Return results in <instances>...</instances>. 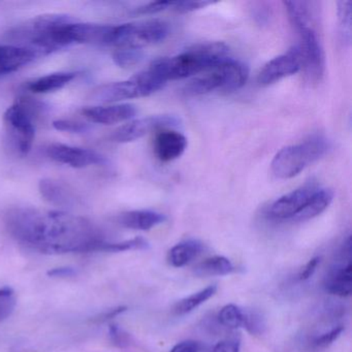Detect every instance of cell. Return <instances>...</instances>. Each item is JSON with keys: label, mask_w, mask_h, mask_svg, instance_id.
<instances>
[{"label": "cell", "mask_w": 352, "mask_h": 352, "mask_svg": "<svg viewBox=\"0 0 352 352\" xmlns=\"http://www.w3.org/2000/svg\"><path fill=\"white\" fill-rule=\"evenodd\" d=\"M5 221L18 243L46 254L98 252L109 242L104 230L91 220L67 212L14 208Z\"/></svg>", "instance_id": "1"}, {"label": "cell", "mask_w": 352, "mask_h": 352, "mask_svg": "<svg viewBox=\"0 0 352 352\" xmlns=\"http://www.w3.org/2000/svg\"><path fill=\"white\" fill-rule=\"evenodd\" d=\"M230 48L224 43L197 45L185 52L162 58V69L168 81L186 79L204 73L228 58Z\"/></svg>", "instance_id": "2"}, {"label": "cell", "mask_w": 352, "mask_h": 352, "mask_svg": "<svg viewBox=\"0 0 352 352\" xmlns=\"http://www.w3.org/2000/svg\"><path fill=\"white\" fill-rule=\"evenodd\" d=\"M248 78V67L241 61L228 57L191 80L185 86L184 94L197 96L215 91H236L246 84Z\"/></svg>", "instance_id": "3"}, {"label": "cell", "mask_w": 352, "mask_h": 352, "mask_svg": "<svg viewBox=\"0 0 352 352\" xmlns=\"http://www.w3.org/2000/svg\"><path fill=\"white\" fill-rule=\"evenodd\" d=\"M329 149V142L320 135L282 148L272 162V174L281 180L294 178L324 156Z\"/></svg>", "instance_id": "4"}, {"label": "cell", "mask_w": 352, "mask_h": 352, "mask_svg": "<svg viewBox=\"0 0 352 352\" xmlns=\"http://www.w3.org/2000/svg\"><path fill=\"white\" fill-rule=\"evenodd\" d=\"M41 109L42 104L38 102L22 100L10 107L3 115L8 131L14 140L18 151L23 155L32 150L36 138L34 115L38 114Z\"/></svg>", "instance_id": "5"}, {"label": "cell", "mask_w": 352, "mask_h": 352, "mask_svg": "<svg viewBox=\"0 0 352 352\" xmlns=\"http://www.w3.org/2000/svg\"><path fill=\"white\" fill-rule=\"evenodd\" d=\"M170 25L162 20H151L142 23L116 25L112 46L125 48H143L148 45L160 44L170 36Z\"/></svg>", "instance_id": "6"}, {"label": "cell", "mask_w": 352, "mask_h": 352, "mask_svg": "<svg viewBox=\"0 0 352 352\" xmlns=\"http://www.w3.org/2000/svg\"><path fill=\"white\" fill-rule=\"evenodd\" d=\"M178 125H180V120L170 115L146 117L119 127L110 135V140L114 143H131L141 139L151 131L172 129Z\"/></svg>", "instance_id": "7"}, {"label": "cell", "mask_w": 352, "mask_h": 352, "mask_svg": "<svg viewBox=\"0 0 352 352\" xmlns=\"http://www.w3.org/2000/svg\"><path fill=\"white\" fill-rule=\"evenodd\" d=\"M296 32L300 36L298 47L302 56V67H305L311 79L317 81L322 77L325 69L324 52L318 34L313 26L300 28Z\"/></svg>", "instance_id": "8"}, {"label": "cell", "mask_w": 352, "mask_h": 352, "mask_svg": "<svg viewBox=\"0 0 352 352\" xmlns=\"http://www.w3.org/2000/svg\"><path fill=\"white\" fill-rule=\"evenodd\" d=\"M302 67L300 49L294 46L285 54L279 55L265 63L257 76V82L261 86L273 85L284 78L296 75Z\"/></svg>", "instance_id": "9"}, {"label": "cell", "mask_w": 352, "mask_h": 352, "mask_svg": "<svg viewBox=\"0 0 352 352\" xmlns=\"http://www.w3.org/2000/svg\"><path fill=\"white\" fill-rule=\"evenodd\" d=\"M46 153L54 162L74 168H84L107 164V158L94 150L74 147L65 144H51L47 148Z\"/></svg>", "instance_id": "10"}, {"label": "cell", "mask_w": 352, "mask_h": 352, "mask_svg": "<svg viewBox=\"0 0 352 352\" xmlns=\"http://www.w3.org/2000/svg\"><path fill=\"white\" fill-rule=\"evenodd\" d=\"M318 189L314 183H308L304 186L290 191L276 199L267 210V215L272 219L292 220L296 217L308 203L313 193Z\"/></svg>", "instance_id": "11"}, {"label": "cell", "mask_w": 352, "mask_h": 352, "mask_svg": "<svg viewBox=\"0 0 352 352\" xmlns=\"http://www.w3.org/2000/svg\"><path fill=\"white\" fill-rule=\"evenodd\" d=\"M145 96H149V94L135 77L100 86L91 92V100L100 102H116Z\"/></svg>", "instance_id": "12"}, {"label": "cell", "mask_w": 352, "mask_h": 352, "mask_svg": "<svg viewBox=\"0 0 352 352\" xmlns=\"http://www.w3.org/2000/svg\"><path fill=\"white\" fill-rule=\"evenodd\" d=\"M187 144V139L182 133L173 129H162L154 140V151L162 162H173L184 153Z\"/></svg>", "instance_id": "13"}, {"label": "cell", "mask_w": 352, "mask_h": 352, "mask_svg": "<svg viewBox=\"0 0 352 352\" xmlns=\"http://www.w3.org/2000/svg\"><path fill=\"white\" fill-rule=\"evenodd\" d=\"M137 108L133 104H122L84 109L83 115L91 122L112 125L131 120L137 115Z\"/></svg>", "instance_id": "14"}, {"label": "cell", "mask_w": 352, "mask_h": 352, "mask_svg": "<svg viewBox=\"0 0 352 352\" xmlns=\"http://www.w3.org/2000/svg\"><path fill=\"white\" fill-rule=\"evenodd\" d=\"M38 56L32 49L17 45H0V77L15 73Z\"/></svg>", "instance_id": "15"}, {"label": "cell", "mask_w": 352, "mask_h": 352, "mask_svg": "<svg viewBox=\"0 0 352 352\" xmlns=\"http://www.w3.org/2000/svg\"><path fill=\"white\" fill-rule=\"evenodd\" d=\"M38 189L42 197L53 205L72 207L79 201V197L74 189L54 179H43L38 183Z\"/></svg>", "instance_id": "16"}, {"label": "cell", "mask_w": 352, "mask_h": 352, "mask_svg": "<svg viewBox=\"0 0 352 352\" xmlns=\"http://www.w3.org/2000/svg\"><path fill=\"white\" fill-rule=\"evenodd\" d=\"M164 214L151 210H135L119 214L116 221L121 226L129 230H149L166 221Z\"/></svg>", "instance_id": "17"}, {"label": "cell", "mask_w": 352, "mask_h": 352, "mask_svg": "<svg viewBox=\"0 0 352 352\" xmlns=\"http://www.w3.org/2000/svg\"><path fill=\"white\" fill-rule=\"evenodd\" d=\"M324 287L329 294L340 298L349 296L352 292V265H336L325 278Z\"/></svg>", "instance_id": "18"}, {"label": "cell", "mask_w": 352, "mask_h": 352, "mask_svg": "<svg viewBox=\"0 0 352 352\" xmlns=\"http://www.w3.org/2000/svg\"><path fill=\"white\" fill-rule=\"evenodd\" d=\"M333 197H335V193L331 189H317L313 193L306 206L302 208V211L296 217L292 218V221L302 222L317 217V216L323 213L333 203Z\"/></svg>", "instance_id": "19"}, {"label": "cell", "mask_w": 352, "mask_h": 352, "mask_svg": "<svg viewBox=\"0 0 352 352\" xmlns=\"http://www.w3.org/2000/svg\"><path fill=\"white\" fill-rule=\"evenodd\" d=\"M204 247L199 241L188 240L175 245L168 255V261L170 265L174 267H182L197 258Z\"/></svg>", "instance_id": "20"}, {"label": "cell", "mask_w": 352, "mask_h": 352, "mask_svg": "<svg viewBox=\"0 0 352 352\" xmlns=\"http://www.w3.org/2000/svg\"><path fill=\"white\" fill-rule=\"evenodd\" d=\"M76 78L75 73H54L38 78L28 84V89L34 94H50L63 89Z\"/></svg>", "instance_id": "21"}, {"label": "cell", "mask_w": 352, "mask_h": 352, "mask_svg": "<svg viewBox=\"0 0 352 352\" xmlns=\"http://www.w3.org/2000/svg\"><path fill=\"white\" fill-rule=\"evenodd\" d=\"M288 18L292 22V26L296 30L300 28L312 26L313 18H314L315 3L310 1H284Z\"/></svg>", "instance_id": "22"}, {"label": "cell", "mask_w": 352, "mask_h": 352, "mask_svg": "<svg viewBox=\"0 0 352 352\" xmlns=\"http://www.w3.org/2000/svg\"><path fill=\"white\" fill-rule=\"evenodd\" d=\"M236 267L230 259L224 256L210 257L199 263L195 267V275L199 277H214V276H228L234 273Z\"/></svg>", "instance_id": "23"}, {"label": "cell", "mask_w": 352, "mask_h": 352, "mask_svg": "<svg viewBox=\"0 0 352 352\" xmlns=\"http://www.w3.org/2000/svg\"><path fill=\"white\" fill-rule=\"evenodd\" d=\"M216 292H217V286H208V287L204 288V289L199 290V292H195V294H192L191 296L179 300V302L175 305L173 312L176 315H185L187 314V313H190L191 311L195 310L197 307L201 306L204 302L210 300V298L216 294Z\"/></svg>", "instance_id": "24"}, {"label": "cell", "mask_w": 352, "mask_h": 352, "mask_svg": "<svg viewBox=\"0 0 352 352\" xmlns=\"http://www.w3.org/2000/svg\"><path fill=\"white\" fill-rule=\"evenodd\" d=\"M145 56L143 49L135 47L119 48L113 53V60L115 65L122 69H129L139 65Z\"/></svg>", "instance_id": "25"}, {"label": "cell", "mask_w": 352, "mask_h": 352, "mask_svg": "<svg viewBox=\"0 0 352 352\" xmlns=\"http://www.w3.org/2000/svg\"><path fill=\"white\" fill-rule=\"evenodd\" d=\"M218 320L228 329H239L244 324V310L234 304L226 305L218 314Z\"/></svg>", "instance_id": "26"}, {"label": "cell", "mask_w": 352, "mask_h": 352, "mask_svg": "<svg viewBox=\"0 0 352 352\" xmlns=\"http://www.w3.org/2000/svg\"><path fill=\"white\" fill-rule=\"evenodd\" d=\"M338 15H339L340 28L345 42H350L351 38V1H340L338 3Z\"/></svg>", "instance_id": "27"}, {"label": "cell", "mask_w": 352, "mask_h": 352, "mask_svg": "<svg viewBox=\"0 0 352 352\" xmlns=\"http://www.w3.org/2000/svg\"><path fill=\"white\" fill-rule=\"evenodd\" d=\"M149 244L143 238H135L131 240L123 241V242H108L104 246V252H123V251L141 250L147 249Z\"/></svg>", "instance_id": "28"}, {"label": "cell", "mask_w": 352, "mask_h": 352, "mask_svg": "<svg viewBox=\"0 0 352 352\" xmlns=\"http://www.w3.org/2000/svg\"><path fill=\"white\" fill-rule=\"evenodd\" d=\"M15 292L12 288H0V322L11 316L16 308Z\"/></svg>", "instance_id": "29"}, {"label": "cell", "mask_w": 352, "mask_h": 352, "mask_svg": "<svg viewBox=\"0 0 352 352\" xmlns=\"http://www.w3.org/2000/svg\"><path fill=\"white\" fill-rule=\"evenodd\" d=\"M243 327L252 335H261L265 327V320L259 313L255 311H244V324Z\"/></svg>", "instance_id": "30"}, {"label": "cell", "mask_w": 352, "mask_h": 352, "mask_svg": "<svg viewBox=\"0 0 352 352\" xmlns=\"http://www.w3.org/2000/svg\"><path fill=\"white\" fill-rule=\"evenodd\" d=\"M344 327H342V325L333 327L331 331H327V333L315 338L314 341H313V346H314L315 348H318V349L329 347L333 342L339 339L340 336L342 335Z\"/></svg>", "instance_id": "31"}, {"label": "cell", "mask_w": 352, "mask_h": 352, "mask_svg": "<svg viewBox=\"0 0 352 352\" xmlns=\"http://www.w3.org/2000/svg\"><path fill=\"white\" fill-rule=\"evenodd\" d=\"M53 126L59 131L71 133H83L88 131L87 124L79 122V121L67 120V119H59L53 122Z\"/></svg>", "instance_id": "32"}, {"label": "cell", "mask_w": 352, "mask_h": 352, "mask_svg": "<svg viewBox=\"0 0 352 352\" xmlns=\"http://www.w3.org/2000/svg\"><path fill=\"white\" fill-rule=\"evenodd\" d=\"M175 1H154L135 9V15H153L168 9H172Z\"/></svg>", "instance_id": "33"}, {"label": "cell", "mask_w": 352, "mask_h": 352, "mask_svg": "<svg viewBox=\"0 0 352 352\" xmlns=\"http://www.w3.org/2000/svg\"><path fill=\"white\" fill-rule=\"evenodd\" d=\"M109 336H110L112 343L117 346V347L125 348L131 345V336L126 331H123L118 325H110Z\"/></svg>", "instance_id": "34"}, {"label": "cell", "mask_w": 352, "mask_h": 352, "mask_svg": "<svg viewBox=\"0 0 352 352\" xmlns=\"http://www.w3.org/2000/svg\"><path fill=\"white\" fill-rule=\"evenodd\" d=\"M212 1H175L172 9L179 14L191 13L213 5Z\"/></svg>", "instance_id": "35"}, {"label": "cell", "mask_w": 352, "mask_h": 352, "mask_svg": "<svg viewBox=\"0 0 352 352\" xmlns=\"http://www.w3.org/2000/svg\"><path fill=\"white\" fill-rule=\"evenodd\" d=\"M321 257L315 256L311 258L308 263H306L302 271L298 274V280L300 281H306V280L310 279L313 275H314L315 271H316L317 267L320 263Z\"/></svg>", "instance_id": "36"}, {"label": "cell", "mask_w": 352, "mask_h": 352, "mask_svg": "<svg viewBox=\"0 0 352 352\" xmlns=\"http://www.w3.org/2000/svg\"><path fill=\"white\" fill-rule=\"evenodd\" d=\"M201 344L192 340L180 342L170 349V352H199Z\"/></svg>", "instance_id": "37"}, {"label": "cell", "mask_w": 352, "mask_h": 352, "mask_svg": "<svg viewBox=\"0 0 352 352\" xmlns=\"http://www.w3.org/2000/svg\"><path fill=\"white\" fill-rule=\"evenodd\" d=\"M212 352H240V342L234 340L219 342L214 346Z\"/></svg>", "instance_id": "38"}, {"label": "cell", "mask_w": 352, "mask_h": 352, "mask_svg": "<svg viewBox=\"0 0 352 352\" xmlns=\"http://www.w3.org/2000/svg\"><path fill=\"white\" fill-rule=\"evenodd\" d=\"M269 8L263 7V3H258L257 11L255 12L254 18L259 24H267L270 20Z\"/></svg>", "instance_id": "39"}, {"label": "cell", "mask_w": 352, "mask_h": 352, "mask_svg": "<svg viewBox=\"0 0 352 352\" xmlns=\"http://www.w3.org/2000/svg\"><path fill=\"white\" fill-rule=\"evenodd\" d=\"M75 271L71 267H59V269H54L52 271L49 272V276H53V277H67V276L74 275Z\"/></svg>", "instance_id": "40"}, {"label": "cell", "mask_w": 352, "mask_h": 352, "mask_svg": "<svg viewBox=\"0 0 352 352\" xmlns=\"http://www.w3.org/2000/svg\"><path fill=\"white\" fill-rule=\"evenodd\" d=\"M126 307H118V308L114 309V310H111L110 312L104 313L102 316V319L106 320V319L113 318V317L116 316V315H119L120 313L126 311Z\"/></svg>", "instance_id": "41"}]
</instances>
